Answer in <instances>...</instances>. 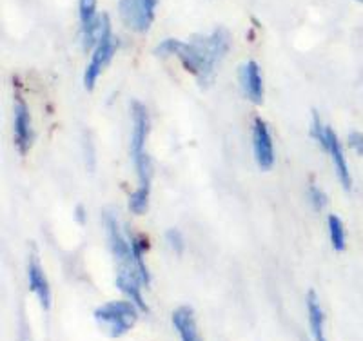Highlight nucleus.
<instances>
[{
	"mask_svg": "<svg viewBox=\"0 0 363 341\" xmlns=\"http://www.w3.org/2000/svg\"><path fill=\"white\" fill-rule=\"evenodd\" d=\"M77 220H79L80 223L86 222V216H84V207H77Z\"/></svg>",
	"mask_w": 363,
	"mask_h": 341,
	"instance_id": "6ab92c4d",
	"label": "nucleus"
},
{
	"mask_svg": "<svg viewBox=\"0 0 363 341\" xmlns=\"http://www.w3.org/2000/svg\"><path fill=\"white\" fill-rule=\"evenodd\" d=\"M240 80L244 86L245 95L251 102L262 104L264 102V80H262L260 67L255 60L247 62L242 69H240Z\"/></svg>",
	"mask_w": 363,
	"mask_h": 341,
	"instance_id": "1a4fd4ad",
	"label": "nucleus"
},
{
	"mask_svg": "<svg viewBox=\"0 0 363 341\" xmlns=\"http://www.w3.org/2000/svg\"><path fill=\"white\" fill-rule=\"evenodd\" d=\"M142 285H144V280L138 274H131V272H118L116 274V287H118V291L124 292L125 296L140 308L142 313H147V303H145L144 296H142Z\"/></svg>",
	"mask_w": 363,
	"mask_h": 341,
	"instance_id": "f8f14e48",
	"label": "nucleus"
},
{
	"mask_svg": "<svg viewBox=\"0 0 363 341\" xmlns=\"http://www.w3.org/2000/svg\"><path fill=\"white\" fill-rule=\"evenodd\" d=\"M307 313H309V327L314 341H327L325 330H323L325 316H323L322 305H320V300H318L314 291H309V294H307Z\"/></svg>",
	"mask_w": 363,
	"mask_h": 341,
	"instance_id": "ddd939ff",
	"label": "nucleus"
},
{
	"mask_svg": "<svg viewBox=\"0 0 363 341\" xmlns=\"http://www.w3.org/2000/svg\"><path fill=\"white\" fill-rule=\"evenodd\" d=\"M231 47V35L227 29H216L207 37H193L189 42H180L177 38H167L157 47L158 57L177 55L191 74H194L202 84H211L215 79L216 67Z\"/></svg>",
	"mask_w": 363,
	"mask_h": 341,
	"instance_id": "f257e3e1",
	"label": "nucleus"
},
{
	"mask_svg": "<svg viewBox=\"0 0 363 341\" xmlns=\"http://www.w3.org/2000/svg\"><path fill=\"white\" fill-rule=\"evenodd\" d=\"M149 196H151V191L136 187V191L129 198V211L133 214H144L149 207Z\"/></svg>",
	"mask_w": 363,
	"mask_h": 341,
	"instance_id": "2eb2a0df",
	"label": "nucleus"
},
{
	"mask_svg": "<svg viewBox=\"0 0 363 341\" xmlns=\"http://www.w3.org/2000/svg\"><path fill=\"white\" fill-rule=\"evenodd\" d=\"M165 238H167V243H169L171 249H173L177 255H180V252L184 251V238H182L180 230L169 229L165 233Z\"/></svg>",
	"mask_w": 363,
	"mask_h": 341,
	"instance_id": "f3484780",
	"label": "nucleus"
},
{
	"mask_svg": "<svg viewBox=\"0 0 363 341\" xmlns=\"http://www.w3.org/2000/svg\"><path fill=\"white\" fill-rule=\"evenodd\" d=\"M252 149H255V158L260 169L269 171L274 165V147H272L267 123L262 118H256L252 123Z\"/></svg>",
	"mask_w": 363,
	"mask_h": 341,
	"instance_id": "6e6552de",
	"label": "nucleus"
},
{
	"mask_svg": "<svg viewBox=\"0 0 363 341\" xmlns=\"http://www.w3.org/2000/svg\"><path fill=\"white\" fill-rule=\"evenodd\" d=\"M13 136H15V145H17L18 152L26 155L31 149L35 140L33 125H31V115H29V107L24 99L15 100V107H13Z\"/></svg>",
	"mask_w": 363,
	"mask_h": 341,
	"instance_id": "0eeeda50",
	"label": "nucleus"
},
{
	"mask_svg": "<svg viewBox=\"0 0 363 341\" xmlns=\"http://www.w3.org/2000/svg\"><path fill=\"white\" fill-rule=\"evenodd\" d=\"M359 2H363V0H359Z\"/></svg>",
	"mask_w": 363,
	"mask_h": 341,
	"instance_id": "aec40b11",
	"label": "nucleus"
},
{
	"mask_svg": "<svg viewBox=\"0 0 363 341\" xmlns=\"http://www.w3.org/2000/svg\"><path fill=\"white\" fill-rule=\"evenodd\" d=\"M173 325L182 341H202L194 311L189 305H182L173 313Z\"/></svg>",
	"mask_w": 363,
	"mask_h": 341,
	"instance_id": "9b49d317",
	"label": "nucleus"
},
{
	"mask_svg": "<svg viewBox=\"0 0 363 341\" xmlns=\"http://www.w3.org/2000/svg\"><path fill=\"white\" fill-rule=\"evenodd\" d=\"M349 145H351L358 155H362L363 157V133H358V131L351 133V135H349Z\"/></svg>",
	"mask_w": 363,
	"mask_h": 341,
	"instance_id": "a211bd4d",
	"label": "nucleus"
},
{
	"mask_svg": "<svg viewBox=\"0 0 363 341\" xmlns=\"http://www.w3.org/2000/svg\"><path fill=\"white\" fill-rule=\"evenodd\" d=\"M95 320L111 337L124 336L138 321V307L131 300H115L100 305L95 311Z\"/></svg>",
	"mask_w": 363,
	"mask_h": 341,
	"instance_id": "7ed1b4c3",
	"label": "nucleus"
},
{
	"mask_svg": "<svg viewBox=\"0 0 363 341\" xmlns=\"http://www.w3.org/2000/svg\"><path fill=\"white\" fill-rule=\"evenodd\" d=\"M116 51V38L113 37L111 24H109L108 15H102V31H100L99 42L95 45V51H93V57H91L89 64L86 67V73H84V84H86V89H93L99 80L100 73L104 71V67L108 66L111 62L113 55Z\"/></svg>",
	"mask_w": 363,
	"mask_h": 341,
	"instance_id": "39448f33",
	"label": "nucleus"
},
{
	"mask_svg": "<svg viewBox=\"0 0 363 341\" xmlns=\"http://www.w3.org/2000/svg\"><path fill=\"white\" fill-rule=\"evenodd\" d=\"M157 0H120V18L135 33H145L155 21Z\"/></svg>",
	"mask_w": 363,
	"mask_h": 341,
	"instance_id": "423d86ee",
	"label": "nucleus"
},
{
	"mask_svg": "<svg viewBox=\"0 0 363 341\" xmlns=\"http://www.w3.org/2000/svg\"><path fill=\"white\" fill-rule=\"evenodd\" d=\"M311 136H313L318 144L322 145L323 151H325L327 155L330 157V160H333V164H335L338 180L342 181L343 187H345L347 191L351 189L352 178H351V171H349V165H347L345 157H343L342 142L338 140V136H336V133L333 131V128H329V125H323L322 120H320V116H318L316 111H313Z\"/></svg>",
	"mask_w": 363,
	"mask_h": 341,
	"instance_id": "20e7f679",
	"label": "nucleus"
},
{
	"mask_svg": "<svg viewBox=\"0 0 363 341\" xmlns=\"http://www.w3.org/2000/svg\"><path fill=\"white\" fill-rule=\"evenodd\" d=\"M28 280H29V289H31V292L38 298L42 307L48 311V308L51 307V287L37 258L29 259Z\"/></svg>",
	"mask_w": 363,
	"mask_h": 341,
	"instance_id": "9d476101",
	"label": "nucleus"
},
{
	"mask_svg": "<svg viewBox=\"0 0 363 341\" xmlns=\"http://www.w3.org/2000/svg\"><path fill=\"white\" fill-rule=\"evenodd\" d=\"M309 200H311V206L314 207L316 211H322L327 203V194L323 193L320 187L316 185H311L309 187Z\"/></svg>",
	"mask_w": 363,
	"mask_h": 341,
	"instance_id": "dca6fc26",
	"label": "nucleus"
},
{
	"mask_svg": "<svg viewBox=\"0 0 363 341\" xmlns=\"http://www.w3.org/2000/svg\"><path fill=\"white\" fill-rule=\"evenodd\" d=\"M329 235L336 251H343L345 249V229H343L342 220L335 216V214L329 216Z\"/></svg>",
	"mask_w": 363,
	"mask_h": 341,
	"instance_id": "4468645a",
	"label": "nucleus"
},
{
	"mask_svg": "<svg viewBox=\"0 0 363 341\" xmlns=\"http://www.w3.org/2000/svg\"><path fill=\"white\" fill-rule=\"evenodd\" d=\"M131 158L135 164L136 177H138V189L151 191V177H153V164L145 152V140L149 135V115L144 104L131 102Z\"/></svg>",
	"mask_w": 363,
	"mask_h": 341,
	"instance_id": "f03ea898",
	"label": "nucleus"
}]
</instances>
